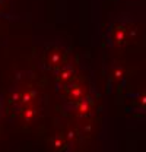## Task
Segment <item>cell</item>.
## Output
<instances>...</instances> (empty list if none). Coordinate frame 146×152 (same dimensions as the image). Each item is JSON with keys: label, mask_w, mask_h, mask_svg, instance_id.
Wrapping results in <instances>:
<instances>
[{"label": "cell", "mask_w": 146, "mask_h": 152, "mask_svg": "<svg viewBox=\"0 0 146 152\" xmlns=\"http://www.w3.org/2000/svg\"><path fill=\"white\" fill-rule=\"evenodd\" d=\"M36 98V92L34 88L31 86H23V88H16L12 91V94L9 96V102L13 108L20 110L22 107L28 105V104H34Z\"/></svg>", "instance_id": "obj_1"}, {"label": "cell", "mask_w": 146, "mask_h": 152, "mask_svg": "<svg viewBox=\"0 0 146 152\" xmlns=\"http://www.w3.org/2000/svg\"><path fill=\"white\" fill-rule=\"evenodd\" d=\"M44 63L45 66L53 70V72H57L58 69H61L64 64H67V53L64 48L61 47H51L45 51V56H44Z\"/></svg>", "instance_id": "obj_2"}, {"label": "cell", "mask_w": 146, "mask_h": 152, "mask_svg": "<svg viewBox=\"0 0 146 152\" xmlns=\"http://www.w3.org/2000/svg\"><path fill=\"white\" fill-rule=\"evenodd\" d=\"M64 92H66L67 99L70 102H73V104H76V102H79L80 99H83V98H86L89 95V89H88L86 82L83 79L77 77L76 80H73L70 85L64 86Z\"/></svg>", "instance_id": "obj_3"}, {"label": "cell", "mask_w": 146, "mask_h": 152, "mask_svg": "<svg viewBox=\"0 0 146 152\" xmlns=\"http://www.w3.org/2000/svg\"><path fill=\"white\" fill-rule=\"evenodd\" d=\"M128 32H130V29H128L127 25H124L121 22H114L108 31L110 42L112 45H123V44H126L128 39Z\"/></svg>", "instance_id": "obj_4"}, {"label": "cell", "mask_w": 146, "mask_h": 152, "mask_svg": "<svg viewBox=\"0 0 146 152\" xmlns=\"http://www.w3.org/2000/svg\"><path fill=\"white\" fill-rule=\"evenodd\" d=\"M79 76H77V70H76V67L70 64V63H67V64H64L61 69H58L57 72H55V80H57V83L60 85V86H67V85H70L73 80H76Z\"/></svg>", "instance_id": "obj_5"}, {"label": "cell", "mask_w": 146, "mask_h": 152, "mask_svg": "<svg viewBox=\"0 0 146 152\" xmlns=\"http://www.w3.org/2000/svg\"><path fill=\"white\" fill-rule=\"evenodd\" d=\"M93 108H95V101H93V98L88 95L86 98H83L74 104V114L77 117H88L93 113Z\"/></svg>", "instance_id": "obj_6"}, {"label": "cell", "mask_w": 146, "mask_h": 152, "mask_svg": "<svg viewBox=\"0 0 146 152\" xmlns=\"http://www.w3.org/2000/svg\"><path fill=\"white\" fill-rule=\"evenodd\" d=\"M36 113H38V111H36L35 102H34V104H28V105L22 107V108L19 110V117H20L23 121L31 123V121L36 117Z\"/></svg>", "instance_id": "obj_7"}, {"label": "cell", "mask_w": 146, "mask_h": 152, "mask_svg": "<svg viewBox=\"0 0 146 152\" xmlns=\"http://www.w3.org/2000/svg\"><path fill=\"white\" fill-rule=\"evenodd\" d=\"M51 146L55 152H63L67 149L69 146V140L66 139V136L63 134H55L54 137L51 139Z\"/></svg>", "instance_id": "obj_8"}, {"label": "cell", "mask_w": 146, "mask_h": 152, "mask_svg": "<svg viewBox=\"0 0 146 152\" xmlns=\"http://www.w3.org/2000/svg\"><path fill=\"white\" fill-rule=\"evenodd\" d=\"M124 69L123 67H120V66H114L112 69H111V72H110V77L115 82V83H118V82H121L123 79H124Z\"/></svg>", "instance_id": "obj_9"}, {"label": "cell", "mask_w": 146, "mask_h": 152, "mask_svg": "<svg viewBox=\"0 0 146 152\" xmlns=\"http://www.w3.org/2000/svg\"><path fill=\"white\" fill-rule=\"evenodd\" d=\"M137 102H139V105H140V107H145L146 108V92H143V94L137 98Z\"/></svg>", "instance_id": "obj_10"}, {"label": "cell", "mask_w": 146, "mask_h": 152, "mask_svg": "<svg viewBox=\"0 0 146 152\" xmlns=\"http://www.w3.org/2000/svg\"><path fill=\"white\" fill-rule=\"evenodd\" d=\"M1 7H3V6H1V3H0V12H1Z\"/></svg>", "instance_id": "obj_11"}]
</instances>
